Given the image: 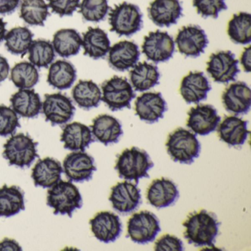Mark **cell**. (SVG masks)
<instances>
[{"instance_id":"cell-9","label":"cell","mask_w":251,"mask_h":251,"mask_svg":"<svg viewBox=\"0 0 251 251\" xmlns=\"http://www.w3.org/2000/svg\"><path fill=\"white\" fill-rule=\"evenodd\" d=\"M176 43L167 32H151L145 36L142 52L148 60L154 63L166 62L173 57Z\"/></svg>"},{"instance_id":"cell-4","label":"cell","mask_w":251,"mask_h":251,"mask_svg":"<svg viewBox=\"0 0 251 251\" xmlns=\"http://www.w3.org/2000/svg\"><path fill=\"white\" fill-rule=\"evenodd\" d=\"M166 147L173 161L184 164H192L201 150L195 134L182 127L169 135Z\"/></svg>"},{"instance_id":"cell-47","label":"cell","mask_w":251,"mask_h":251,"mask_svg":"<svg viewBox=\"0 0 251 251\" xmlns=\"http://www.w3.org/2000/svg\"><path fill=\"white\" fill-rule=\"evenodd\" d=\"M10 66L8 60L0 55V83L3 82L9 74Z\"/></svg>"},{"instance_id":"cell-19","label":"cell","mask_w":251,"mask_h":251,"mask_svg":"<svg viewBox=\"0 0 251 251\" xmlns=\"http://www.w3.org/2000/svg\"><path fill=\"white\" fill-rule=\"evenodd\" d=\"M226 111L235 115L247 114L251 106V91L244 82L232 83L223 94Z\"/></svg>"},{"instance_id":"cell-24","label":"cell","mask_w":251,"mask_h":251,"mask_svg":"<svg viewBox=\"0 0 251 251\" xmlns=\"http://www.w3.org/2000/svg\"><path fill=\"white\" fill-rule=\"evenodd\" d=\"M61 141L64 148L72 151H84L94 142L92 130L80 123L66 125L63 128Z\"/></svg>"},{"instance_id":"cell-2","label":"cell","mask_w":251,"mask_h":251,"mask_svg":"<svg viewBox=\"0 0 251 251\" xmlns=\"http://www.w3.org/2000/svg\"><path fill=\"white\" fill-rule=\"evenodd\" d=\"M153 166V162L146 151L133 147L125 150L118 155L114 168L120 178L135 180L138 185L139 179L149 177L148 171Z\"/></svg>"},{"instance_id":"cell-1","label":"cell","mask_w":251,"mask_h":251,"mask_svg":"<svg viewBox=\"0 0 251 251\" xmlns=\"http://www.w3.org/2000/svg\"><path fill=\"white\" fill-rule=\"evenodd\" d=\"M220 223L214 214L205 210L191 213L183 223L185 239L195 247L214 248L216 237L219 233Z\"/></svg>"},{"instance_id":"cell-27","label":"cell","mask_w":251,"mask_h":251,"mask_svg":"<svg viewBox=\"0 0 251 251\" xmlns=\"http://www.w3.org/2000/svg\"><path fill=\"white\" fill-rule=\"evenodd\" d=\"M14 111L25 118H35L40 114L42 102L34 89H20L11 98Z\"/></svg>"},{"instance_id":"cell-44","label":"cell","mask_w":251,"mask_h":251,"mask_svg":"<svg viewBox=\"0 0 251 251\" xmlns=\"http://www.w3.org/2000/svg\"><path fill=\"white\" fill-rule=\"evenodd\" d=\"M20 0H0V14H11L20 5Z\"/></svg>"},{"instance_id":"cell-5","label":"cell","mask_w":251,"mask_h":251,"mask_svg":"<svg viewBox=\"0 0 251 251\" xmlns=\"http://www.w3.org/2000/svg\"><path fill=\"white\" fill-rule=\"evenodd\" d=\"M37 142H34L28 134L19 133L11 136L4 145L2 155L8 160L10 165L20 168L30 167L36 158Z\"/></svg>"},{"instance_id":"cell-42","label":"cell","mask_w":251,"mask_h":251,"mask_svg":"<svg viewBox=\"0 0 251 251\" xmlns=\"http://www.w3.org/2000/svg\"><path fill=\"white\" fill-rule=\"evenodd\" d=\"M48 6L60 17L72 16L80 6V0H48Z\"/></svg>"},{"instance_id":"cell-15","label":"cell","mask_w":251,"mask_h":251,"mask_svg":"<svg viewBox=\"0 0 251 251\" xmlns=\"http://www.w3.org/2000/svg\"><path fill=\"white\" fill-rule=\"evenodd\" d=\"M187 127L195 134L206 136L214 132L220 124V116L211 105H199L188 113Z\"/></svg>"},{"instance_id":"cell-31","label":"cell","mask_w":251,"mask_h":251,"mask_svg":"<svg viewBox=\"0 0 251 251\" xmlns=\"http://www.w3.org/2000/svg\"><path fill=\"white\" fill-rule=\"evenodd\" d=\"M73 100L80 108L90 110L97 108L102 100V92L92 80H80L73 88Z\"/></svg>"},{"instance_id":"cell-29","label":"cell","mask_w":251,"mask_h":251,"mask_svg":"<svg viewBox=\"0 0 251 251\" xmlns=\"http://www.w3.org/2000/svg\"><path fill=\"white\" fill-rule=\"evenodd\" d=\"M160 73L158 67L147 62L136 64L130 72L132 86L137 92H145L158 84Z\"/></svg>"},{"instance_id":"cell-43","label":"cell","mask_w":251,"mask_h":251,"mask_svg":"<svg viewBox=\"0 0 251 251\" xmlns=\"http://www.w3.org/2000/svg\"><path fill=\"white\" fill-rule=\"evenodd\" d=\"M155 250L157 251H181L183 250V242L173 235H164L155 242Z\"/></svg>"},{"instance_id":"cell-23","label":"cell","mask_w":251,"mask_h":251,"mask_svg":"<svg viewBox=\"0 0 251 251\" xmlns=\"http://www.w3.org/2000/svg\"><path fill=\"white\" fill-rule=\"evenodd\" d=\"M91 128L95 139L106 146L118 142L123 134L120 122L108 114H101L94 119Z\"/></svg>"},{"instance_id":"cell-36","label":"cell","mask_w":251,"mask_h":251,"mask_svg":"<svg viewBox=\"0 0 251 251\" xmlns=\"http://www.w3.org/2000/svg\"><path fill=\"white\" fill-rule=\"evenodd\" d=\"M33 34L27 27H17L5 34V47L11 53L25 55L33 42Z\"/></svg>"},{"instance_id":"cell-41","label":"cell","mask_w":251,"mask_h":251,"mask_svg":"<svg viewBox=\"0 0 251 251\" xmlns=\"http://www.w3.org/2000/svg\"><path fill=\"white\" fill-rule=\"evenodd\" d=\"M193 5L204 18L217 19L221 11L227 8L226 0H193Z\"/></svg>"},{"instance_id":"cell-13","label":"cell","mask_w":251,"mask_h":251,"mask_svg":"<svg viewBox=\"0 0 251 251\" xmlns=\"http://www.w3.org/2000/svg\"><path fill=\"white\" fill-rule=\"evenodd\" d=\"M64 171L70 181H89L96 171L95 159L84 151L73 152L64 158Z\"/></svg>"},{"instance_id":"cell-3","label":"cell","mask_w":251,"mask_h":251,"mask_svg":"<svg viewBox=\"0 0 251 251\" xmlns=\"http://www.w3.org/2000/svg\"><path fill=\"white\" fill-rule=\"evenodd\" d=\"M47 204L54 209V214H67L70 217L83 205L80 191L71 181L60 180L48 192Z\"/></svg>"},{"instance_id":"cell-37","label":"cell","mask_w":251,"mask_h":251,"mask_svg":"<svg viewBox=\"0 0 251 251\" xmlns=\"http://www.w3.org/2000/svg\"><path fill=\"white\" fill-rule=\"evenodd\" d=\"M11 80L16 87L19 89H32L39 82V71L31 63L23 61L13 67L11 73Z\"/></svg>"},{"instance_id":"cell-20","label":"cell","mask_w":251,"mask_h":251,"mask_svg":"<svg viewBox=\"0 0 251 251\" xmlns=\"http://www.w3.org/2000/svg\"><path fill=\"white\" fill-rule=\"evenodd\" d=\"M179 198V191L174 182L161 177L155 179L148 187L147 199L152 206L157 208L170 206Z\"/></svg>"},{"instance_id":"cell-18","label":"cell","mask_w":251,"mask_h":251,"mask_svg":"<svg viewBox=\"0 0 251 251\" xmlns=\"http://www.w3.org/2000/svg\"><path fill=\"white\" fill-rule=\"evenodd\" d=\"M183 8L179 0H154L148 8V14L158 27H170L181 17Z\"/></svg>"},{"instance_id":"cell-16","label":"cell","mask_w":251,"mask_h":251,"mask_svg":"<svg viewBox=\"0 0 251 251\" xmlns=\"http://www.w3.org/2000/svg\"><path fill=\"white\" fill-rule=\"evenodd\" d=\"M167 110V102L160 92L142 94L135 102L136 115L141 120L150 124L163 118Z\"/></svg>"},{"instance_id":"cell-26","label":"cell","mask_w":251,"mask_h":251,"mask_svg":"<svg viewBox=\"0 0 251 251\" xmlns=\"http://www.w3.org/2000/svg\"><path fill=\"white\" fill-rule=\"evenodd\" d=\"M249 133L248 122L236 116L226 117L218 127L220 140L231 147L244 145Z\"/></svg>"},{"instance_id":"cell-34","label":"cell","mask_w":251,"mask_h":251,"mask_svg":"<svg viewBox=\"0 0 251 251\" xmlns=\"http://www.w3.org/2000/svg\"><path fill=\"white\" fill-rule=\"evenodd\" d=\"M49 16V6L45 0H23L20 18L30 25L43 26Z\"/></svg>"},{"instance_id":"cell-21","label":"cell","mask_w":251,"mask_h":251,"mask_svg":"<svg viewBox=\"0 0 251 251\" xmlns=\"http://www.w3.org/2000/svg\"><path fill=\"white\" fill-rule=\"evenodd\" d=\"M211 89V85L202 72H191L182 80L180 92L188 104L198 103L206 99Z\"/></svg>"},{"instance_id":"cell-6","label":"cell","mask_w":251,"mask_h":251,"mask_svg":"<svg viewBox=\"0 0 251 251\" xmlns=\"http://www.w3.org/2000/svg\"><path fill=\"white\" fill-rule=\"evenodd\" d=\"M109 24L111 31L119 36H132L142 29V12L137 5L123 2L110 11Z\"/></svg>"},{"instance_id":"cell-38","label":"cell","mask_w":251,"mask_h":251,"mask_svg":"<svg viewBox=\"0 0 251 251\" xmlns=\"http://www.w3.org/2000/svg\"><path fill=\"white\" fill-rule=\"evenodd\" d=\"M28 52L30 62L39 68H46L52 64L55 58L52 44L45 39L33 41Z\"/></svg>"},{"instance_id":"cell-39","label":"cell","mask_w":251,"mask_h":251,"mask_svg":"<svg viewBox=\"0 0 251 251\" xmlns=\"http://www.w3.org/2000/svg\"><path fill=\"white\" fill-rule=\"evenodd\" d=\"M79 8L83 18L93 23L103 20L110 10L108 0H82Z\"/></svg>"},{"instance_id":"cell-14","label":"cell","mask_w":251,"mask_h":251,"mask_svg":"<svg viewBox=\"0 0 251 251\" xmlns=\"http://www.w3.org/2000/svg\"><path fill=\"white\" fill-rule=\"evenodd\" d=\"M109 201L114 210L127 214L136 210L142 202L141 191L137 184L130 182H119L111 188Z\"/></svg>"},{"instance_id":"cell-12","label":"cell","mask_w":251,"mask_h":251,"mask_svg":"<svg viewBox=\"0 0 251 251\" xmlns=\"http://www.w3.org/2000/svg\"><path fill=\"white\" fill-rule=\"evenodd\" d=\"M176 43L179 52L186 57L197 58L203 53L208 40L205 31L199 26L182 27L177 33Z\"/></svg>"},{"instance_id":"cell-45","label":"cell","mask_w":251,"mask_h":251,"mask_svg":"<svg viewBox=\"0 0 251 251\" xmlns=\"http://www.w3.org/2000/svg\"><path fill=\"white\" fill-rule=\"evenodd\" d=\"M21 246L15 239L5 238L2 242H0V251H22Z\"/></svg>"},{"instance_id":"cell-22","label":"cell","mask_w":251,"mask_h":251,"mask_svg":"<svg viewBox=\"0 0 251 251\" xmlns=\"http://www.w3.org/2000/svg\"><path fill=\"white\" fill-rule=\"evenodd\" d=\"M140 58L139 47L134 42L123 41L115 44L108 51L110 65L120 72L133 68Z\"/></svg>"},{"instance_id":"cell-25","label":"cell","mask_w":251,"mask_h":251,"mask_svg":"<svg viewBox=\"0 0 251 251\" xmlns=\"http://www.w3.org/2000/svg\"><path fill=\"white\" fill-rule=\"evenodd\" d=\"M63 168L60 161L52 158L39 159L32 170V178L36 186L50 188L61 180Z\"/></svg>"},{"instance_id":"cell-11","label":"cell","mask_w":251,"mask_h":251,"mask_svg":"<svg viewBox=\"0 0 251 251\" xmlns=\"http://www.w3.org/2000/svg\"><path fill=\"white\" fill-rule=\"evenodd\" d=\"M42 109L46 121L50 122L52 126L68 123L75 112L70 98L60 93L45 95Z\"/></svg>"},{"instance_id":"cell-32","label":"cell","mask_w":251,"mask_h":251,"mask_svg":"<svg viewBox=\"0 0 251 251\" xmlns=\"http://www.w3.org/2000/svg\"><path fill=\"white\" fill-rule=\"evenodd\" d=\"M25 209L24 192L17 186L0 188V217H11Z\"/></svg>"},{"instance_id":"cell-17","label":"cell","mask_w":251,"mask_h":251,"mask_svg":"<svg viewBox=\"0 0 251 251\" xmlns=\"http://www.w3.org/2000/svg\"><path fill=\"white\" fill-rule=\"evenodd\" d=\"M95 237L104 243L115 242L122 233L120 217L110 211H101L89 222Z\"/></svg>"},{"instance_id":"cell-46","label":"cell","mask_w":251,"mask_h":251,"mask_svg":"<svg viewBox=\"0 0 251 251\" xmlns=\"http://www.w3.org/2000/svg\"><path fill=\"white\" fill-rule=\"evenodd\" d=\"M241 64L243 67L244 70L247 73L251 71V48L248 47L242 52L241 56Z\"/></svg>"},{"instance_id":"cell-7","label":"cell","mask_w":251,"mask_h":251,"mask_svg":"<svg viewBox=\"0 0 251 251\" xmlns=\"http://www.w3.org/2000/svg\"><path fill=\"white\" fill-rule=\"evenodd\" d=\"M102 100L112 111L130 108V102L136 98L133 86L124 77L114 76L102 85Z\"/></svg>"},{"instance_id":"cell-35","label":"cell","mask_w":251,"mask_h":251,"mask_svg":"<svg viewBox=\"0 0 251 251\" xmlns=\"http://www.w3.org/2000/svg\"><path fill=\"white\" fill-rule=\"evenodd\" d=\"M227 34L232 42L239 45H248L251 42V16L241 12L233 15L227 26Z\"/></svg>"},{"instance_id":"cell-10","label":"cell","mask_w":251,"mask_h":251,"mask_svg":"<svg viewBox=\"0 0 251 251\" xmlns=\"http://www.w3.org/2000/svg\"><path fill=\"white\" fill-rule=\"evenodd\" d=\"M237 60L230 51L212 54L207 63V72L217 83L233 81L239 73Z\"/></svg>"},{"instance_id":"cell-28","label":"cell","mask_w":251,"mask_h":251,"mask_svg":"<svg viewBox=\"0 0 251 251\" xmlns=\"http://www.w3.org/2000/svg\"><path fill=\"white\" fill-rule=\"evenodd\" d=\"M82 46L85 55L93 59H100L108 53L111 48V42L108 34L103 30L99 27H89L83 33Z\"/></svg>"},{"instance_id":"cell-48","label":"cell","mask_w":251,"mask_h":251,"mask_svg":"<svg viewBox=\"0 0 251 251\" xmlns=\"http://www.w3.org/2000/svg\"><path fill=\"white\" fill-rule=\"evenodd\" d=\"M6 34V23L0 18V42H2L5 39Z\"/></svg>"},{"instance_id":"cell-33","label":"cell","mask_w":251,"mask_h":251,"mask_svg":"<svg viewBox=\"0 0 251 251\" xmlns=\"http://www.w3.org/2000/svg\"><path fill=\"white\" fill-rule=\"evenodd\" d=\"M52 44L60 56L69 58L80 52L82 38L74 29H61L54 35Z\"/></svg>"},{"instance_id":"cell-8","label":"cell","mask_w":251,"mask_h":251,"mask_svg":"<svg viewBox=\"0 0 251 251\" xmlns=\"http://www.w3.org/2000/svg\"><path fill=\"white\" fill-rule=\"evenodd\" d=\"M160 231L159 220L151 211L136 213L127 223V236L136 243L144 245L152 242Z\"/></svg>"},{"instance_id":"cell-40","label":"cell","mask_w":251,"mask_h":251,"mask_svg":"<svg viewBox=\"0 0 251 251\" xmlns=\"http://www.w3.org/2000/svg\"><path fill=\"white\" fill-rule=\"evenodd\" d=\"M20 127L18 115L14 109L6 105H0V136L14 134Z\"/></svg>"},{"instance_id":"cell-30","label":"cell","mask_w":251,"mask_h":251,"mask_svg":"<svg viewBox=\"0 0 251 251\" xmlns=\"http://www.w3.org/2000/svg\"><path fill=\"white\" fill-rule=\"evenodd\" d=\"M76 77L77 72L74 66L69 61L59 60L50 67L48 82L55 89L65 90L73 86Z\"/></svg>"}]
</instances>
